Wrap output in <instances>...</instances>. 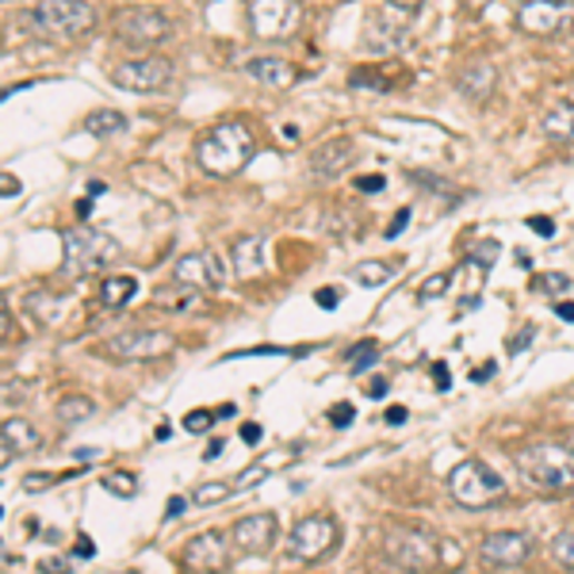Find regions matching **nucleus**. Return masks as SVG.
Here are the masks:
<instances>
[{
	"label": "nucleus",
	"instance_id": "f257e3e1",
	"mask_svg": "<svg viewBox=\"0 0 574 574\" xmlns=\"http://www.w3.org/2000/svg\"><path fill=\"white\" fill-rule=\"evenodd\" d=\"M383 552L398 571L410 574H437L459 567V547L452 541H441L437 533H425V528H395L383 541Z\"/></svg>",
	"mask_w": 574,
	"mask_h": 574
},
{
	"label": "nucleus",
	"instance_id": "f03ea898",
	"mask_svg": "<svg viewBox=\"0 0 574 574\" xmlns=\"http://www.w3.org/2000/svg\"><path fill=\"white\" fill-rule=\"evenodd\" d=\"M257 150V138L246 123H219L196 142V161L211 177H238Z\"/></svg>",
	"mask_w": 574,
	"mask_h": 574
},
{
	"label": "nucleus",
	"instance_id": "7ed1b4c3",
	"mask_svg": "<svg viewBox=\"0 0 574 574\" xmlns=\"http://www.w3.org/2000/svg\"><path fill=\"white\" fill-rule=\"evenodd\" d=\"M517 472L547 494L574 491V448L571 445H528L517 456Z\"/></svg>",
	"mask_w": 574,
	"mask_h": 574
},
{
	"label": "nucleus",
	"instance_id": "20e7f679",
	"mask_svg": "<svg viewBox=\"0 0 574 574\" xmlns=\"http://www.w3.org/2000/svg\"><path fill=\"white\" fill-rule=\"evenodd\" d=\"M62 276L66 280H85V276L108 268L119 257V241L108 234L92 230V226H69L62 234Z\"/></svg>",
	"mask_w": 574,
	"mask_h": 574
},
{
	"label": "nucleus",
	"instance_id": "39448f33",
	"mask_svg": "<svg viewBox=\"0 0 574 574\" xmlns=\"http://www.w3.org/2000/svg\"><path fill=\"white\" fill-rule=\"evenodd\" d=\"M448 494L452 502H459L464 509H491L502 498H509V486L494 467H486L483 459H464L459 467H452L448 475Z\"/></svg>",
	"mask_w": 574,
	"mask_h": 574
},
{
	"label": "nucleus",
	"instance_id": "423d86ee",
	"mask_svg": "<svg viewBox=\"0 0 574 574\" xmlns=\"http://www.w3.org/2000/svg\"><path fill=\"white\" fill-rule=\"evenodd\" d=\"M31 28L55 42H73L81 34H89L96 28V8L89 0H42L39 8L28 16Z\"/></svg>",
	"mask_w": 574,
	"mask_h": 574
},
{
	"label": "nucleus",
	"instance_id": "0eeeda50",
	"mask_svg": "<svg viewBox=\"0 0 574 574\" xmlns=\"http://www.w3.org/2000/svg\"><path fill=\"white\" fill-rule=\"evenodd\" d=\"M342 541L337 533V521L326 517V513H315V517H303L299 525L291 528V541H287V555L295 563H318L326 560L329 552Z\"/></svg>",
	"mask_w": 574,
	"mask_h": 574
},
{
	"label": "nucleus",
	"instance_id": "6e6552de",
	"mask_svg": "<svg viewBox=\"0 0 574 574\" xmlns=\"http://www.w3.org/2000/svg\"><path fill=\"white\" fill-rule=\"evenodd\" d=\"M303 23V4L299 0H249V31L260 42L273 39H291Z\"/></svg>",
	"mask_w": 574,
	"mask_h": 574
},
{
	"label": "nucleus",
	"instance_id": "1a4fd4ad",
	"mask_svg": "<svg viewBox=\"0 0 574 574\" xmlns=\"http://www.w3.org/2000/svg\"><path fill=\"white\" fill-rule=\"evenodd\" d=\"M172 23L165 20V16L158 12V8H130V12H123L116 20V34L119 42L130 50H154L161 47L165 39H169Z\"/></svg>",
	"mask_w": 574,
	"mask_h": 574
},
{
	"label": "nucleus",
	"instance_id": "9d476101",
	"mask_svg": "<svg viewBox=\"0 0 574 574\" xmlns=\"http://www.w3.org/2000/svg\"><path fill=\"white\" fill-rule=\"evenodd\" d=\"M172 81V62L165 58H130L111 69V85L123 92H161Z\"/></svg>",
	"mask_w": 574,
	"mask_h": 574
},
{
	"label": "nucleus",
	"instance_id": "9b49d317",
	"mask_svg": "<svg viewBox=\"0 0 574 574\" xmlns=\"http://www.w3.org/2000/svg\"><path fill=\"white\" fill-rule=\"evenodd\" d=\"M230 536L219 533V528H211V533H196L191 541L185 544V552H180V560H185V567L191 574H222L230 567Z\"/></svg>",
	"mask_w": 574,
	"mask_h": 574
},
{
	"label": "nucleus",
	"instance_id": "f8f14e48",
	"mask_svg": "<svg viewBox=\"0 0 574 574\" xmlns=\"http://www.w3.org/2000/svg\"><path fill=\"white\" fill-rule=\"evenodd\" d=\"M517 23L525 34H560L563 28L574 23V4L571 0H528L525 8L517 12Z\"/></svg>",
	"mask_w": 574,
	"mask_h": 574
},
{
	"label": "nucleus",
	"instance_id": "ddd939ff",
	"mask_svg": "<svg viewBox=\"0 0 574 574\" xmlns=\"http://www.w3.org/2000/svg\"><path fill=\"white\" fill-rule=\"evenodd\" d=\"M172 337L161 334V329H130V334L108 337L103 353L116 356V360H154V356H165L172 349Z\"/></svg>",
	"mask_w": 574,
	"mask_h": 574
},
{
	"label": "nucleus",
	"instance_id": "4468645a",
	"mask_svg": "<svg viewBox=\"0 0 574 574\" xmlns=\"http://www.w3.org/2000/svg\"><path fill=\"white\" fill-rule=\"evenodd\" d=\"M172 284H185L191 291H207V287L226 284V265L219 254L204 249V254H188L172 265Z\"/></svg>",
	"mask_w": 574,
	"mask_h": 574
},
{
	"label": "nucleus",
	"instance_id": "2eb2a0df",
	"mask_svg": "<svg viewBox=\"0 0 574 574\" xmlns=\"http://www.w3.org/2000/svg\"><path fill=\"white\" fill-rule=\"evenodd\" d=\"M276 536H280V525H276L273 513H249V517L234 521V528H230L234 547H238V552H246V555L273 552Z\"/></svg>",
	"mask_w": 574,
	"mask_h": 574
},
{
	"label": "nucleus",
	"instance_id": "dca6fc26",
	"mask_svg": "<svg viewBox=\"0 0 574 574\" xmlns=\"http://www.w3.org/2000/svg\"><path fill=\"white\" fill-rule=\"evenodd\" d=\"M356 161V142L353 138H326L321 146L310 150V177L315 180H337L342 172H349Z\"/></svg>",
	"mask_w": 574,
	"mask_h": 574
},
{
	"label": "nucleus",
	"instance_id": "f3484780",
	"mask_svg": "<svg viewBox=\"0 0 574 574\" xmlns=\"http://www.w3.org/2000/svg\"><path fill=\"white\" fill-rule=\"evenodd\" d=\"M533 555V541L525 533H491L478 547V560L486 567H521Z\"/></svg>",
	"mask_w": 574,
	"mask_h": 574
},
{
	"label": "nucleus",
	"instance_id": "a211bd4d",
	"mask_svg": "<svg viewBox=\"0 0 574 574\" xmlns=\"http://www.w3.org/2000/svg\"><path fill=\"white\" fill-rule=\"evenodd\" d=\"M246 73L254 77L257 85H265V89H291L295 85V66L284 62V58L276 55H260V58H249L246 62Z\"/></svg>",
	"mask_w": 574,
	"mask_h": 574
},
{
	"label": "nucleus",
	"instance_id": "6ab92c4d",
	"mask_svg": "<svg viewBox=\"0 0 574 574\" xmlns=\"http://www.w3.org/2000/svg\"><path fill=\"white\" fill-rule=\"evenodd\" d=\"M230 268H234V276H241V280H254V276L265 273V238L246 234V238L234 241V246H230Z\"/></svg>",
	"mask_w": 574,
	"mask_h": 574
},
{
	"label": "nucleus",
	"instance_id": "aec40b11",
	"mask_svg": "<svg viewBox=\"0 0 574 574\" xmlns=\"http://www.w3.org/2000/svg\"><path fill=\"white\" fill-rule=\"evenodd\" d=\"M0 441H4V452H0L4 467L12 464V456H28V452L39 448V433H34V425L23 422V417H8Z\"/></svg>",
	"mask_w": 574,
	"mask_h": 574
},
{
	"label": "nucleus",
	"instance_id": "412c9836",
	"mask_svg": "<svg viewBox=\"0 0 574 574\" xmlns=\"http://www.w3.org/2000/svg\"><path fill=\"white\" fill-rule=\"evenodd\" d=\"M494 85H498V69H494L491 62H472L464 73H459V92H464L467 100H475V103L491 100Z\"/></svg>",
	"mask_w": 574,
	"mask_h": 574
},
{
	"label": "nucleus",
	"instance_id": "4be33fe9",
	"mask_svg": "<svg viewBox=\"0 0 574 574\" xmlns=\"http://www.w3.org/2000/svg\"><path fill=\"white\" fill-rule=\"evenodd\" d=\"M541 127L547 138H555V142H574V103H567V100L552 103V108L544 111Z\"/></svg>",
	"mask_w": 574,
	"mask_h": 574
},
{
	"label": "nucleus",
	"instance_id": "5701e85b",
	"mask_svg": "<svg viewBox=\"0 0 574 574\" xmlns=\"http://www.w3.org/2000/svg\"><path fill=\"white\" fill-rule=\"evenodd\" d=\"M123 130H127V116L116 108H100V111H89V116H85V135H92V138H116V135H123Z\"/></svg>",
	"mask_w": 574,
	"mask_h": 574
},
{
	"label": "nucleus",
	"instance_id": "b1692460",
	"mask_svg": "<svg viewBox=\"0 0 574 574\" xmlns=\"http://www.w3.org/2000/svg\"><path fill=\"white\" fill-rule=\"evenodd\" d=\"M138 295V280L135 276H108V280L100 284V303L103 307H127L130 299Z\"/></svg>",
	"mask_w": 574,
	"mask_h": 574
},
{
	"label": "nucleus",
	"instance_id": "393cba45",
	"mask_svg": "<svg viewBox=\"0 0 574 574\" xmlns=\"http://www.w3.org/2000/svg\"><path fill=\"white\" fill-rule=\"evenodd\" d=\"M395 276V268L390 265H383V260H360V265H353V280L360 284V287H383Z\"/></svg>",
	"mask_w": 574,
	"mask_h": 574
},
{
	"label": "nucleus",
	"instance_id": "a878e982",
	"mask_svg": "<svg viewBox=\"0 0 574 574\" xmlns=\"http://www.w3.org/2000/svg\"><path fill=\"white\" fill-rule=\"evenodd\" d=\"M238 491L234 483H199L196 491H191V506L207 509V506H219L222 498H230V494Z\"/></svg>",
	"mask_w": 574,
	"mask_h": 574
},
{
	"label": "nucleus",
	"instance_id": "bb28decb",
	"mask_svg": "<svg viewBox=\"0 0 574 574\" xmlns=\"http://www.w3.org/2000/svg\"><path fill=\"white\" fill-rule=\"evenodd\" d=\"M196 295L199 291H191V287H185V284H172L169 291L161 287V291L154 295V303H158V307H172V310H188L191 303H196Z\"/></svg>",
	"mask_w": 574,
	"mask_h": 574
},
{
	"label": "nucleus",
	"instance_id": "cd10ccee",
	"mask_svg": "<svg viewBox=\"0 0 574 574\" xmlns=\"http://www.w3.org/2000/svg\"><path fill=\"white\" fill-rule=\"evenodd\" d=\"M96 406L89 403V398H66L62 406H58V422L62 425H81V422H89Z\"/></svg>",
	"mask_w": 574,
	"mask_h": 574
},
{
	"label": "nucleus",
	"instance_id": "c85d7f7f",
	"mask_svg": "<svg viewBox=\"0 0 574 574\" xmlns=\"http://www.w3.org/2000/svg\"><path fill=\"white\" fill-rule=\"evenodd\" d=\"M100 483H103V491L119 494V498H135V494H138V478L130 475V472H108V475L100 478Z\"/></svg>",
	"mask_w": 574,
	"mask_h": 574
},
{
	"label": "nucleus",
	"instance_id": "c756f323",
	"mask_svg": "<svg viewBox=\"0 0 574 574\" xmlns=\"http://www.w3.org/2000/svg\"><path fill=\"white\" fill-rule=\"evenodd\" d=\"M533 291H541V295H567L571 291V276H563V273H536L533 276Z\"/></svg>",
	"mask_w": 574,
	"mask_h": 574
},
{
	"label": "nucleus",
	"instance_id": "7c9ffc66",
	"mask_svg": "<svg viewBox=\"0 0 574 574\" xmlns=\"http://www.w3.org/2000/svg\"><path fill=\"white\" fill-rule=\"evenodd\" d=\"M376 360H379L376 342H360V345H356V349H353V356H349V364H353V376H360V372H368Z\"/></svg>",
	"mask_w": 574,
	"mask_h": 574
},
{
	"label": "nucleus",
	"instance_id": "2f4dec72",
	"mask_svg": "<svg viewBox=\"0 0 574 574\" xmlns=\"http://www.w3.org/2000/svg\"><path fill=\"white\" fill-rule=\"evenodd\" d=\"M552 560L560 563V567L574 571V533H560L552 541Z\"/></svg>",
	"mask_w": 574,
	"mask_h": 574
},
{
	"label": "nucleus",
	"instance_id": "473e14b6",
	"mask_svg": "<svg viewBox=\"0 0 574 574\" xmlns=\"http://www.w3.org/2000/svg\"><path fill=\"white\" fill-rule=\"evenodd\" d=\"M448 284H452V276H429L422 291H417V303H433V299H437V295H445V291H448Z\"/></svg>",
	"mask_w": 574,
	"mask_h": 574
},
{
	"label": "nucleus",
	"instance_id": "72a5a7b5",
	"mask_svg": "<svg viewBox=\"0 0 574 574\" xmlns=\"http://www.w3.org/2000/svg\"><path fill=\"white\" fill-rule=\"evenodd\" d=\"M215 417H219L215 410H191V414L185 417V429H188V433H207V429L215 425Z\"/></svg>",
	"mask_w": 574,
	"mask_h": 574
},
{
	"label": "nucleus",
	"instance_id": "f704fd0d",
	"mask_svg": "<svg viewBox=\"0 0 574 574\" xmlns=\"http://www.w3.org/2000/svg\"><path fill=\"white\" fill-rule=\"evenodd\" d=\"M353 417H356V410L349 403H337L334 410H329V425H337V429H345V425H353Z\"/></svg>",
	"mask_w": 574,
	"mask_h": 574
},
{
	"label": "nucleus",
	"instance_id": "c9c22d12",
	"mask_svg": "<svg viewBox=\"0 0 574 574\" xmlns=\"http://www.w3.org/2000/svg\"><path fill=\"white\" fill-rule=\"evenodd\" d=\"M494 254H498V241H478V246L472 249V257H478V265L483 268L494 265Z\"/></svg>",
	"mask_w": 574,
	"mask_h": 574
},
{
	"label": "nucleus",
	"instance_id": "e433bc0d",
	"mask_svg": "<svg viewBox=\"0 0 574 574\" xmlns=\"http://www.w3.org/2000/svg\"><path fill=\"white\" fill-rule=\"evenodd\" d=\"M528 230L541 234V238H552V234H555V222L547 219V215H533V219H528Z\"/></svg>",
	"mask_w": 574,
	"mask_h": 574
},
{
	"label": "nucleus",
	"instance_id": "4c0bfd02",
	"mask_svg": "<svg viewBox=\"0 0 574 574\" xmlns=\"http://www.w3.org/2000/svg\"><path fill=\"white\" fill-rule=\"evenodd\" d=\"M406 222H410V207H398V215L387 226V238H398V234L406 230Z\"/></svg>",
	"mask_w": 574,
	"mask_h": 574
},
{
	"label": "nucleus",
	"instance_id": "58836bf2",
	"mask_svg": "<svg viewBox=\"0 0 574 574\" xmlns=\"http://www.w3.org/2000/svg\"><path fill=\"white\" fill-rule=\"evenodd\" d=\"M241 441H246V445H260V441H265V433H260L257 422H246V425H241Z\"/></svg>",
	"mask_w": 574,
	"mask_h": 574
},
{
	"label": "nucleus",
	"instance_id": "ea45409f",
	"mask_svg": "<svg viewBox=\"0 0 574 574\" xmlns=\"http://www.w3.org/2000/svg\"><path fill=\"white\" fill-rule=\"evenodd\" d=\"M315 299H318V307L334 310V307H337V303H342V295H337V291H334V287H321V291L315 295Z\"/></svg>",
	"mask_w": 574,
	"mask_h": 574
},
{
	"label": "nucleus",
	"instance_id": "a19ab883",
	"mask_svg": "<svg viewBox=\"0 0 574 574\" xmlns=\"http://www.w3.org/2000/svg\"><path fill=\"white\" fill-rule=\"evenodd\" d=\"M533 334H536L533 326H525V329H521V334H517V337H513V342H509V353H521V349H525V345L533 342Z\"/></svg>",
	"mask_w": 574,
	"mask_h": 574
},
{
	"label": "nucleus",
	"instance_id": "79ce46f5",
	"mask_svg": "<svg viewBox=\"0 0 574 574\" xmlns=\"http://www.w3.org/2000/svg\"><path fill=\"white\" fill-rule=\"evenodd\" d=\"M73 555H81V560H92V555H96V544L89 541V536H77Z\"/></svg>",
	"mask_w": 574,
	"mask_h": 574
},
{
	"label": "nucleus",
	"instance_id": "37998d69",
	"mask_svg": "<svg viewBox=\"0 0 574 574\" xmlns=\"http://www.w3.org/2000/svg\"><path fill=\"white\" fill-rule=\"evenodd\" d=\"M0 188H4V199H16V196H20V180H16L12 172H4V177H0Z\"/></svg>",
	"mask_w": 574,
	"mask_h": 574
},
{
	"label": "nucleus",
	"instance_id": "c03bdc74",
	"mask_svg": "<svg viewBox=\"0 0 574 574\" xmlns=\"http://www.w3.org/2000/svg\"><path fill=\"white\" fill-rule=\"evenodd\" d=\"M55 478L50 475H23V491H42V486H50Z\"/></svg>",
	"mask_w": 574,
	"mask_h": 574
},
{
	"label": "nucleus",
	"instance_id": "a18cd8bd",
	"mask_svg": "<svg viewBox=\"0 0 574 574\" xmlns=\"http://www.w3.org/2000/svg\"><path fill=\"white\" fill-rule=\"evenodd\" d=\"M39 571H42V574H73V567H69L66 560H47Z\"/></svg>",
	"mask_w": 574,
	"mask_h": 574
},
{
	"label": "nucleus",
	"instance_id": "49530a36",
	"mask_svg": "<svg viewBox=\"0 0 574 574\" xmlns=\"http://www.w3.org/2000/svg\"><path fill=\"white\" fill-rule=\"evenodd\" d=\"M383 185H387L383 177H356V188L360 191H383Z\"/></svg>",
	"mask_w": 574,
	"mask_h": 574
},
{
	"label": "nucleus",
	"instance_id": "de8ad7c7",
	"mask_svg": "<svg viewBox=\"0 0 574 574\" xmlns=\"http://www.w3.org/2000/svg\"><path fill=\"white\" fill-rule=\"evenodd\" d=\"M185 506H188V498H169V506H165V517H180V513H185Z\"/></svg>",
	"mask_w": 574,
	"mask_h": 574
},
{
	"label": "nucleus",
	"instance_id": "09e8293b",
	"mask_svg": "<svg viewBox=\"0 0 574 574\" xmlns=\"http://www.w3.org/2000/svg\"><path fill=\"white\" fill-rule=\"evenodd\" d=\"M387 422H390V425H403V422H406V406H390V410H387Z\"/></svg>",
	"mask_w": 574,
	"mask_h": 574
},
{
	"label": "nucleus",
	"instance_id": "8fccbe9b",
	"mask_svg": "<svg viewBox=\"0 0 574 574\" xmlns=\"http://www.w3.org/2000/svg\"><path fill=\"white\" fill-rule=\"evenodd\" d=\"M433 376H437V383H441V387H445V390H448V383H452V376H448V368H445V364H437V368H433Z\"/></svg>",
	"mask_w": 574,
	"mask_h": 574
},
{
	"label": "nucleus",
	"instance_id": "3c124183",
	"mask_svg": "<svg viewBox=\"0 0 574 574\" xmlns=\"http://www.w3.org/2000/svg\"><path fill=\"white\" fill-rule=\"evenodd\" d=\"M555 315H560L563 321H574V303H560V307H555Z\"/></svg>",
	"mask_w": 574,
	"mask_h": 574
},
{
	"label": "nucleus",
	"instance_id": "603ef678",
	"mask_svg": "<svg viewBox=\"0 0 574 574\" xmlns=\"http://www.w3.org/2000/svg\"><path fill=\"white\" fill-rule=\"evenodd\" d=\"M89 211H92V199H81V204H77V219H89Z\"/></svg>",
	"mask_w": 574,
	"mask_h": 574
},
{
	"label": "nucleus",
	"instance_id": "864d4df0",
	"mask_svg": "<svg viewBox=\"0 0 574 574\" xmlns=\"http://www.w3.org/2000/svg\"><path fill=\"white\" fill-rule=\"evenodd\" d=\"M280 138H284V142H291V146H295V142H299V130H295V127H284V130H280Z\"/></svg>",
	"mask_w": 574,
	"mask_h": 574
},
{
	"label": "nucleus",
	"instance_id": "5fc2aeb1",
	"mask_svg": "<svg viewBox=\"0 0 574 574\" xmlns=\"http://www.w3.org/2000/svg\"><path fill=\"white\" fill-rule=\"evenodd\" d=\"M390 8H417V4H425V0H387Z\"/></svg>",
	"mask_w": 574,
	"mask_h": 574
},
{
	"label": "nucleus",
	"instance_id": "6e6d98bb",
	"mask_svg": "<svg viewBox=\"0 0 574 574\" xmlns=\"http://www.w3.org/2000/svg\"><path fill=\"white\" fill-rule=\"evenodd\" d=\"M491 372H494V364H483V368H478V372H472V379H478V383H483L486 376H491Z\"/></svg>",
	"mask_w": 574,
	"mask_h": 574
},
{
	"label": "nucleus",
	"instance_id": "4d7b16f0",
	"mask_svg": "<svg viewBox=\"0 0 574 574\" xmlns=\"http://www.w3.org/2000/svg\"><path fill=\"white\" fill-rule=\"evenodd\" d=\"M368 395H372V398L387 395V379H383V383H372V390H368Z\"/></svg>",
	"mask_w": 574,
	"mask_h": 574
},
{
	"label": "nucleus",
	"instance_id": "13d9d810",
	"mask_svg": "<svg viewBox=\"0 0 574 574\" xmlns=\"http://www.w3.org/2000/svg\"><path fill=\"white\" fill-rule=\"evenodd\" d=\"M222 452V441H211V448H207V459H215Z\"/></svg>",
	"mask_w": 574,
	"mask_h": 574
},
{
	"label": "nucleus",
	"instance_id": "bf43d9fd",
	"mask_svg": "<svg viewBox=\"0 0 574 574\" xmlns=\"http://www.w3.org/2000/svg\"><path fill=\"white\" fill-rule=\"evenodd\" d=\"M172 437V425H158V441H169Z\"/></svg>",
	"mask_w": 574,
	"mask_h": 574
},
{
	"label": "nucleus",
	"instance_id": "052dcab7",
	"mask_svg": "<svg viewBox=\"0 0 574 574\" xmlns=\"http://www.w3.org/2000/svg\"><path fill=\"white\" fill-rule=\"evenodd\" d=\"M464 4H467V8H486L491 0H464Z\"/></svg>",
	"mask_w": 574,
	"mask_h": 574
},
{
	"label": "nucleus",
	"instance_id": "680f3d73",
	"mask_svg": "<svg viewBox=\"0 0 574 574\" xmlns=\"http://www.w3.org/2000/svg\"><path fill=\"white\" fill-rule=\"evenodd\" d=\"M571 448H574V441H571Z\"/></svg>",
	"mask_w": 574,
	"mask_h": 574
}]
</instances>
